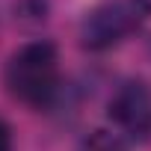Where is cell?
<instances>
[{"label":"cell","mask_w":151,"mask_h":151,"mask_svg":"<svg viewBox=\"0 0 151 151\" xmlns=\"http://www.w3.org/2000/svg\"><path fill=\"white\" fill-rule=\"evenodd\" d=\"M3 83L9 95L33 110H45L53 104L59 92V53L53 42H27L21 45L3 71Z\"/></svg>","instance_id":"1"},{"label":"cell","mask_w":151,"mask_h":151,"mask_svg":"<svg viewBox=\"0 0 151 151\" xmlns=\"http://www.w3.org/2000/svg\"><path fill=\"white\" fill-rule=\"evenodd\" d=\"M151 18V0H107L80 21V45L86 50H107L124 42Z\"/></svg>","instance_id":"2"},{"label":"cell","mask_w":151,"mask_h":151,"mask_svg":"<svg viewBox=\"0 0 151 151\" xmlns=\"http://www.w3.org/2000/svg\"><path fill=\"white\" fill-rule=\"evenodd\" d=\"M110 119L116 122V127L136 139V142H148L151 139V89L142 80H127L116 89V95L110 98Z\"/></svg>","instance_id":"3"},{"label":"cell","mask_w":151,"mask_h":151,"mask_svg":"<svg viewBox=\"0 0 151 151\" xmlns=\"http://www.w3.org/2000/svg\"><path fill=\"white\" fill-rule=\"evenodd\" d=\"M77 151H127V145H124V139H122L119 133H113V130H92V133L80 142Z\"/></svg>","instance_id":"4"},{"label":"cell","mask_w":151,"mask_h":151,"mask_svg":"<svg viewBox=\"0 0 151 151\" xmlns=\"http://www.w3.org/2000/svg\"><path fill=\"white\" fill-rule=\"evenodd\" d=\"M0 151H12V130L3 119H0Z\"/></svg>","instance_id":"5"}]
</instances>
